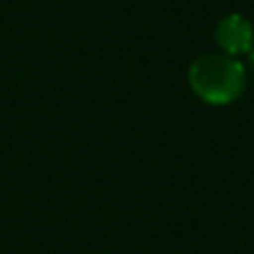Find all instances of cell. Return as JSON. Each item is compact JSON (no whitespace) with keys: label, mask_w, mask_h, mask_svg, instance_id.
<instances>
[{"label":"cell","mask_w":254,"mask_h":254,"mask_svg":"<svg viewBox=\"0 0 254 254\" xmlns=\"http://www.w3.org/2000/svg\"><path fill=\"white\" fill-rule=\"evenodd\" d=\"M188 84L210 106H230L247 89V67L227 55H200L188 69Z\"/></svg>","instance_id":"6da1fadb"},{"label":"cell","mask_w":254,"mask_h":254,"mask_svg":"<svg viewBox=\"0 0 254 254\" xmlns=\"http://www.w3.org/2000/svg\"><path fill=\"white\" fill-rule=\"evenodd\" d=\"M215 42L220 45L222 55L227 57H237V55H247L254 47V27L250 17L240 15V12H230L225 15L217 27H215Z\"/></svg>","instance_id":"7a4b0ae2"},{"label":"cell","mask_w":254,"mask_h":254,"mask_svg":"<svg viewBox=\"0 0 254 254\" xmlns=\"http://www.w3.org/2000/svg\"><path fill=\"white\" fill-rule=\"evenodd\" d=\"M250 74H252V79H254V47H252V52H250Z\"/></svg>","instance_id":"3957f363"}]
</instances>
